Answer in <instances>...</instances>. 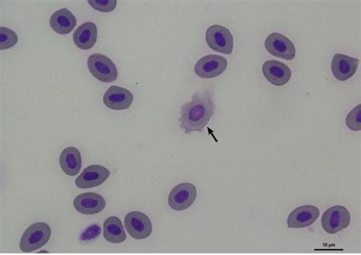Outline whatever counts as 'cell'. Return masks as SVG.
I'll return each instance as SVG.
<instances>
[{
    "label": "cell",
    "mask_w": 361,
    "mask_h": 255,
    "mask_svg": "<svg viewBox=\"0 0 361 255\" xmlns=\"http://www.w3.org/2000/svg\"><path fill=\"white\" fill-rule=\"evenodd\" d=\"M125 223L128 234L136 240L147 238L153 232L150 218L138 211L128 213L125 216Z\"/></svg>",
    "instance_id": "9"
},
{
    "label": "cell",
    "mask_w": 361,
    "mask_h": 255,
    "mask_svg": "<svg viewBox=\"0 0 361 255\" xmlns=\"http://www.w3.org/2000/svg\"><path fill=\"white\" fill-rule=\"evenodd\" d=\"M50 26L56 33L68 34L76 27V19L70 10L63 8L54 12L50 17Z\"/></svg>",
    "instance_id": "18"
},
{
    "label": "cell",
    "mask_w": 361,
    "mask_h": 255,
    "mask_svg": "<svg viewBox=\"0 0 361 255\" xmlns=\"http://www.w3.org/2000/svg\"><path fill=\"white\" fill-rule=\"evenodd\" d=\"M351 216L345 207L336 205L324 211L322 216V227L328 234L335 235L349 227Z\"/></svg>",
    "instance_id": "3"
},
{
    "label": "cell",
    "mask_w": 361,
    "mask_h": 255,
    "mask_svg": "<svg viewBox=\"0 0 361 255\" xmlns=\"http://www.w3.org/2000/svg\"><path fill=\"white\" fill-rule=\"evenodd\" d=\"M320 216V210L313 205H305L296 208L287 218L290 229H302L312 225Z\"/></svg>",
    "instance_id": "12"
},
{
    "label": "cell",
    "mask_w": 361,
    "mask_h": 255,
    "mask_svg": "<svg viewBox=\"0 0 361 255\" xmlns=\"http://www.w3.org/2000/svg\"><path fill=\"white\" fill-rule=\"evenodd\" d=\"M98 37V29L95 23L87 21L79 26L73 34L75 45L87 50L95 46Z\"/></svg>",
    "instance_id": "16"
},
{
    "label": "cell",
    "mask_w": 361,
    "mask_h": 255,
    "mask_svg": "<svg viewBox=\"0 0 361 255\" xmlns=\"http://www.w3.org/2000/svg\"><path fill=\"white\" fill-rule=\"evenodd\" d=\"M89 4L94 10L103 12H111L116 9V0H89Z\"/></svg>",
    "instance_id": "22"
},
{
    "label": "cell",
    "mask_w": 361,
    "mask_h": 255,
    "mask_svg": "<svg viewBox=\"0 0 361 255\" xmlns=\"http://www.w3.org/2000/svg\"><path fill=\"white\" fill-rule=\"evenodd\" d=\"M346 125L351 130H361V105H358L346 116Z\"/></svg>",
    "instance_id": "21"
},
{
    "label": "cell",
    "mask_w": 361,
    "mask_h": 255,
    "mask_svg": "<svg viewBox=\"0 0 361 255\" xmlns=\"http://www.w3.org/2000/svg\"><path fill=\"white\" fill-rule=\"evenodd\" d=\"M360 60L342 54H336L331 61L332 74L338 81L345 82L355 75Z\"/></svg>",
    "instance_id": "11"
},
{
    "label": "cell",
    "mask_w": 361,
    "mask_h": 255,
    "mask_svg": "<svg viewBox=\"0 0 361 255\" xmlns=\"http://www.w3.org/2000/svg\"><path fill=\"white\" fill-rule=\"evenodd\" d=\"M216 111L213 94L210 91L197 92L192 100L183 104L180 110V127L185 134L202 132Z\"/></svg>",
    "instance_id": "1"
},
{
    "label": "cell",
    "mask_w": 361,
    "mask_h": 255,
    "mask_svg": "<svg viewBox=\"0 0 361 255\" xmlns=\"http://www.w3.org/2000/svg\"><path fill=\"white\" fill-rule=\"evenodd\" d=\"M206 41L213 50L223 54H233L234 39L232 33L225 26L214 25L206 32Z\"/></svg>",
    "instance_id": "5"
},
{
    "label": "cell",
    "mask_w": 361,
    "mask_h": 255,
    "mask_svg": "<svg viewBox=\"0 0 361 255\" xmlns=\"http://www.w3.org/2000/svg\"><path fill=\"white\" fill-rule=\"evenodd\" d=\"M227 67L225 57L211 54L200 58L194 65V72L202 79H214L222 75Z\"/></svg>",
    "instance_id": "8"
},
{
    "label": "cell",
    "mask_w": 361,
    "mask_h": 255,
    "mask_svg": "<svg viewBox=\"0 0 361 255\" xmlns=\"http://www.w3.org/2000/svg\"><path fill=\"white\" fill-rule=\"evenodd\" d=\"M101 233V229L98 225H92L86 229L79 237L81 242H89L97 238Z\"/></svg>",
    "instance_id": "23"
},
{
    "label": "cell",
    "mask_w": 361,
    "mask_h": 255,
    "mask_svg": "<svg viewBox=\"0 0 361 255\" xmlns=\"http://www.w3.org/2000/svg\"><path fill=\"white\" fill-rule=\"evenodd\" d=\"M18 35L11 29L0 27V50H8L17 45Z\"/></svg>",
    "instance_id": "20"
},
{
    "label": "cell",
    "mask_w": 361,
    "mask_h": 255,
    "mask_svg": "<svg viewBox=\"0 0 361 255\" xmlns=\"http://www.w3.org/2000/svg\"><path fill=\"white\" fill-rule=\"evenodd\" d=\"M198 191L196 186L187 182L176 185L169 193L168 203L176 211L186 210L196 202Z\"/></svg>",
    "instance_id": "6"
},
{
    "label": "cell",
    "mask_w": 361,
    "mask_h": 255,
    "mask_svg": "<svg viewBox=\"0 0 361 255\" xmlns=\"http://www.w3.org/2000/svg\"><path fill=\"white\" fill-rule=\"evenodd\" d=\"M87 65L91 74L101 82L110 83L118 79L116 65L104 54H92L88 58Z\"/></svg>",
    "instance_id": "4"
},
{
    "label": "cell",
    "mask_w": 361,
    "mask_h": 255,
    "mask_svg": "<svg viewBox=\"0 0 361 255\" xmlns=\"http://www.w3.org/2000/svg\"><path fill=\"white\" fill-rule=\"evenodd\" d=\"M134 94L131 91L123 87L112 85L103 96V103L108 108L114 111L128 109L133 103Z\"/></svg>",
    "instance_id": "13"
},
{
    "label": "cell",
    "mask_w": 361,
    "mask_h": 255,
    "mask_svg": "<svg viewBox=\"0 0 361 255\" xmlns=\"http://www.w3.org/2000/svg\"><path fill=\"white\" fill-rule=\"evenodd\" d=\"M263 75L269 83L276 86H284L291 78V70L287 65L278 61L269 60L262 65Z\"/></svg>",
    "instance_id": "15"
},
{
    "label": "cell",
    "mask_w": 361,
    "mask_h": 255,
    "mask_svg": "<svg viewBox=\"0 0 361 255\" xmlns=\"http://www.w3.org/2000/svg\"><path fill=\"white\" fill-rule=\"evenodd\" d=\"M59 163L62 171L68 176H77L82 167L81 152L73 147L64 149L61 153Z\"/></svg>",
    "instance_id": "17"
},
{
    "label": "cell",
    "mask_w": 361,
    "mask_h": 255,
    "mask_svg": "<svg viewBox=\"0 0 361 255\" xmlns=\"http://www.w3.org/2000/svg\"><path fill=\"white\" fill-rule=\"evenodd\" d=\"M265 47L274 57L286 61H293L296 57L294 43L282 34L274 32L265 41Z\"/></svg>",
    "instance_id": "7"
},
{
    "label": "cell",
    "mask_w": 361,
    "mask_h": 255,
    "mask_svg": "<svg viewBox=\"0 0 361 255\" xmlns=\"http://www.w3.org/2000/svg\"><path fill=\"white\" fill-rule=\"evenodd\" d=\"M111 172L107 167L92 165L86 167L75 181L78 188L89 189L102 185L110 178Z\"/></svg>",
    "instance_id": "10"
},
{
    "label": "cell",
    "mask_w": 361,
    "mask_h": 255,
    "mask_svg": "<svg viewBox=\"0 0 361 255\" xmlns=\"http://www.w3.org/2000/svg\"><path fill=\"white\" fill-rule=\"evenodd\" d=\"M103 236L107 242L112 244L125 241L126 232L119 218L110 216L107 218L103 224Z\"/></svg>",
    "instance_id": "19"
},
{
    "label": "cell",
    "mask_w": 361,
    "mask_h": 255,
    "mask_svg": "<svg viewBox=\"0 0 361 255\" xmlns=\"http://www.w3.org/2000/svg\"><path fill=\"white\" fill-rule=\"evenodd\" d=\"M52 236V229L45 223H37L30 225L20 240V249L25 253L37 251L45 246Z\"/></svg>",
    "instance_id": "2"
},
{
    "label": "cell",
    "mask_w": 361,
    "mask_h": 255,
    "mask_svg": "<svg viewBox=\"0 0 361 255\" xmlns=\"http://www.w3.org/2000/svg\"><path fill=\"white\" fill-rule=\"evenodd\" d=\"M74 207L78 213L84 215H96L105 208L103 196L96 193L88 192L79 194L74 201Z\"/></svg>",
    "instance_id": "14"
}]
</instances>
